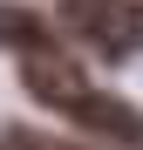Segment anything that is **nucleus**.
<instances>
[{
  "label": "nucleus",
  "mask_w": 143,
  "mask_h": 150,
  "mask_svg": "<svg viewBox=\"0 0 143 150\" xmlns=\"http://www.w3.org/2000/svg\"><path fill=\"white\" fill-rule=\"evenodd\" d=\"M20 89H27L41 109H55V116L75 123V130H89V137L143 150V109H130L123 96H109V89H95L89 68H82L75 55H61V48H55V55H27V62H20Z\"/></svg>",
  "instance_id": "f257e3e1"
},
{
  "label": "nucleus",
  "mask_w": 143,
  "mask_h": 150,
  "mask_svg": "<svg viewBox=\"0 0 143 150\" xmlns=\"http://www.w3.org/2000/svg\"><path fill=\"white\" fill-rule=\"evenodd\" d=\"M55 21L95 62H130L143 48V7L136 0H55Z\"/></svg>",
  "instance_id": "f03ea898"
},
{
  "label": "nucleus",
  "mask_w": 143,
  "mask_h": 150,
  "mask_svg": "<svg viewBox=\"0 0 143 150\" xmlns=\"http://www.w3.org/2000/svg\"><path fill=\"white\" fill-rule=\"evenodd\" d=\"M0 41H7L20 62H27V55H55V48H61L55 34H48V21H34L27 7H7V14H0Z\"/></svg>",
  "instance_id": "7ed1b4c3"
},
{
  "label": "nucleus",
  "mask_w": 143,
  "mask_h": 150,
  "mask_svg": "<svg viewBox=\"0 0 143 150\" xmlns=\"http://www.w3.org/2000/svg\"><path fill=\"white\" fill-rule=\"evenodd\" d=\"M0 150H68L55 137H34V130H0Z\"/></svg>",
  "instance_id": "20e7f679"
}]
</instances>
